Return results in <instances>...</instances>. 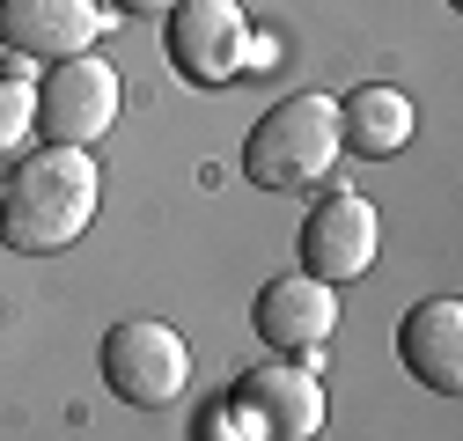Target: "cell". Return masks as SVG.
Segmentation results:
<instances>
[{"label":"cell","instance_id":"6da1fadb","mask_svg":"<svg viewBox=\"0 0 463 441\" xmlns=\"http://www.w3.org/2000/svg\"><path fill=\"white\" fill-rule=\"evenodd\" d=\"M96 199H103V177L89 147H37L0 177V236L23 258H52L89 236Z\"/></svg>","mask_w":463,"mask_h":441},{"label":"cell","instance_id":"7a4b0ae2","mask_svg":"<svg viewBox=\"0 0 463 441\" xmlns=\"http://www.w3.org/2000/svg\"><path fill=\"white\" fill-rule=\"evenodd\" d=\"M338 103L331 96H279L265 118L243 133V177L258 192H309L338 162Z\"/></svg>","mask_w":463,"mask_h":441},{"label":"cell","instance_id":"3957f363","mask_svg":"<svg viewBox=\"0 0 463 441\" xmlns=\"http://www.w3.org/2000/svg\"><path fill=\"white\" fill-rule=\"evenodd\" d=\"M103 382H110V398H126L140 412H162L192 382V346L155 316H126V324L103 331Z\"/></svg>","mask_w":463,"mask_h":441},{"label":"cell","instance_id":"277c9868","mask_svg":"<svg viewBox=\"0 0 463 441\" xmlns=\"http://www.w3.org/2000/svg\"><path fill=\"white\" fill-rule=\"evenodd\" d=\"M118 118V74H110L96 52H74L37 81V133L44 147H89L110 133Z\"/></svg>","mask_w":463,"mask_h":441},{"label":"cell","instance_id":"5b68a950","mask_svg":"<svg viewBox=\"0 0 463 441\" xmlns=\"http://www.w3.org/2000/svg\"><path fill=\"white\" fill-rule=\"evenodd\" d=\"M302 272L324 287H345V280H361V272L375 265L383 250V220L361 192H324L309 213H302Z\"/></svg>","mask_w":463,"mask_h":441},{"label":"cell","instance_id":"8992f818","mask_svg":"<svg viewBox=\"0 0 463 441\" xmlns=\"http://www.w3.org/2000/svg\"><path fill=\"white\" fill-rule=\"evenodd\" d=\"M243 44H250V23L236 0H177L169 8V67L199 89H221L243 74Z\"/></svg>","mask_w":463,"mask_h":441},{"label":"cell","instance_id":"52a82bcc","mask_svg":"<svg viewBox=\"0 0 463 441\" xmlns=\"http://www.w3.org/2000/svg\"><path fill=\"white\" fill-rule=\"evenodd\" d=\"M228 412H236L243 427H258L265 441H309L331 405H324V390H317V375H302L295 361H265V368H243V375H236Z\"/></svg>","mask_w":463,"mask_h":441},{"label":"cell","instance_id":"ba28073f","mask_svg":"<svg viewBox=\"0 0 463 441\" xmlns=\"http://www.w3.org/2000/svg\"><path fill=\"white\" fill-rule=\"evenodd\" d=\"M250 331L272 353H317L338 331V287L309 280V272H287V280H265L250 302Z\"/></svg>","mask_w":463,"mask_h":441},{"label":"cell","instance_id":"9c48e42d","mask_svg":"<svg viewBox=\"0 0 463 441\" xmlns=\"http://www.w3.org/2000/svg\"><path fill=\"white\" fill-rule=\"evenodd\" d=\"M96 37H103L96 0H0V44H15L23 60L60 67L74 52H89Z\"/></svg>","mask_w":463,"mask_h":441},{"label":"cell","instance_id":"30bf717a","mask_svg":"<svg viewBox=\"0 0 463 441\" xmlns=\"http://www.w3.org/2000/svg\"><path fill=\"white\" fill-rule=\"evenodd\" d=\"M397 361L404 375L434 398H456L463 390V302H420L412 316L397 324Z\"/></svg>","mask_w":463,"mask_h":441},{"label":"cell","instance_id":"8fae6325","mask_svg":"<svg viewBox=\"0 0 463 441\" xmlns=\"http://www.w3.org/2000/svg\"><path fill=\"white\" fill-rule=\"evenodd\" d=\"M331 103H338V147H354L368 162L412 147V133H420V103L404 96V89H390V81H368V89L331 96Z\"/></svg>","mask_w":463,"mask_h":441},{"label":"cell","instance_id":"7c38bea8","mask_svg":"<svg viewBox=\"0 0 463 441\" xmlns=\"http://www.w3.org/2000/svg\"><path fill=\"white\" fill-rule=\"evenodd\" d=\"M30 126H37V89H23L15 74H0V155L23 147Z\"/></svg>","mask_w":463,"mask_h":441},{"label":"cell","instance_id":"4fadbf2b","mask_svg":"<svg viewBox=\"0 0 463 441\" xmlns=\"http://www.w3.org/2000/svg\"><path fill=\"white\" fill-rule=\"evenodd\" d=\"M118 8H126V15H169L177 0H118Z\"/></svg>","mask_w":463,"mask_h":441}]
</instances>
